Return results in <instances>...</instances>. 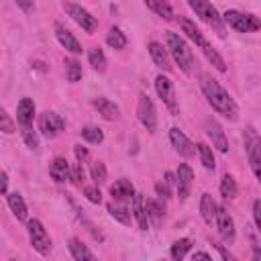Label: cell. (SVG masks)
I'll return each instance as SVG.
<instances>
[{
	"label": "cell",
	"instance_id": "obj_1",
	"mask_svg": "<svg viewBox=\"0 0 261 261\" xmlns=\"http://www.w3.org/2000/svg\"><path fill=\"white\" fill-rule=\"evenodd\" d=\"M200 86H202V92L204 96L208 98V104L222 116H226L228 120H237V104L234 100L230 98V94L214 80L210 77L208 73H200Z\"/></svg>",
	"mask_w": 261,
	"mask_h": 261
},
{
	"label": "cell",
	"instance_id": "obj_2",
	"mask_svg": "<svg viewBox=\"0 0 261 261\" xmlns=\"http://www.w3.org/2000/svg\"><path fill=\"white\" fill-rule=\"evenodd\" d=\"M165 41H167V49H169L173 61L179 65V69L184 73H190L192 65H194V55H192V49L188 47V43L177 33H171V31L165 33Z\"/></svg>",
	"mask_w": 261,
	"mask_h": 261
},
{
	"label": "cell",
	"instance_id": "obj_3",
	"mask_svg": "<svg viewBox=\"0 0 261 261\" xmlns=\"http://www.w3.org/2000/svg\"><path fill=\"white\" fill-rule=\"evenodd\" d=\"M188 4H190V8L196 12V16H200V20H204L208 27H212L220 37L226 35L222 16H220L218 10L212 6V2H208V0H188Z\"/></svg>",
	"mask_w": 261,
	"mask_h": 261
},
{
	"label": "cell",
	"instance_id": "obj_4",
	"mask_svg": "<svg viewBox=\"0 0 261 261\" xmlns=\"http://www.w3.org/2000/svg\"><path fill=\"white\" fill-rule=\"evenodd\" d=\"M222 22H226L230 29H234L239 33H255L261 27V20L255 14H247V12H239V10H226L222 14Z\"/></svg>",
	"mask_w": 261,
	"mask_h": 261
},
{
	"label": "cell",
	"instance_id": "obj_5",
	"mask_svg": "<svg viewBox=\"0 0 261 261\" xmlns=\"http://www.w3.org/2000/svg\"><path fill=\"white\" fill-rule=\"evenodd\" d=\"M27 230H29V239H31L33 249H35L39 255H49L53 243H51V237L47 234L43 222L37 220V218H33V220L27 222Z\"/></svg>",
	"mask_w": 261,
	"mask_h": 261
},
{
	"label": "cell",
	"instance_id": "obj_6",
	"mask_svg": "<svg viewBox=\"0 0 261 261\" xmlns=\"http://www.w3.org/2000/svg\"><path fill=\"white\" fill-rule=\"evenodd\" d=\"M137 116H139V122H141L149 133H155V128H157V112H155L153 100H151L147 94H141V96H139Z\"/></svg>",
	"mask_w": 261,
	"mask_h": 261
},
{
	"label": "cell",
	"instance_id": "obj_7",
	"mask_svg": "<svg viewBox=\"0 0 261 261\" xmlns=\"http://www.w3.org/2000/svg\"><path fill=\"white\" fill-rule=\"evenodd\" d=\"M155 90H157V96L161 98V102L169 108V112L175 116L177 112H179V108H177V100H175V90H173V84H171V80L167 77V75H157L155 77Z\"/></svg>",
	"mask_w": 261,
	"mask_h": 261
},
{
	"label": "cell",
	"instance_id": "obj_8",
	"mask_svg": "<svg viewBox=\"0 0 261 261\" xmlns=\"http://www.w3.org/2000/svg\"><path fill=\"white\" fill-rule=\"evenodd\" d=\"M63 128H65V120H63L57 112H53V110H45V112L39 116V130H41L47 139L57 137Z\"/></svg>",
	"mask_w": 261,
	"mask_h": 261
},
{
	"label": "cell",
	"instance_id": "obj_9",
	"mask_svg": "<svg viewBox=\"0 0 261 261\" xmlns=\"http://www.w3.org/2000/svg\"><path fill=\"white\" fill-rule=\"evenodd\" d=\"M65 10H67V14H69L86 33H94V31L98 29L96 16H92L84 6H80V4H65Z\"/></svg>",
	"mask_w": 261,
	"mask_h": 261
},
{
	"label": "cell",
	"instance_id": "obj_10",
	"mask_svg": "<svg viewBox=\"0 0 261 261\" xmlns=\"http://www.w3.org/2000/svg\"><path fill=\"white\" fill-rule=\"evenodd\" d=\"M192 181H194V171L188 163H179L175 171V186H177V198L186 200L192 192Z\"/></svg>",
	"mask_w": 261,
	"mask_h": 261
},
{
	"label": "cell",
	"instance_id": "obj_11",
	"mask_svg": "<svg viewBox=\"0 0 261 261\" xmlns=\"http://www.w3.org/2000/svg\"><path fill=\"white\" fill-rule=\"evenodd\" d=\"M204 128H206L208 139L212 141V147H216L220 153H228V141H226V135H224L222 126L214 118H206Z\"/></svg>",
	"mask_w": 261,
	"mask_h": 261
},
{
	"label": "cell",
	"instance_id": "obj_12",
	"mask_svg": "<svg viewBox=\"0 0 261 261\" xmlns=\"http://www.w3.org/2000/svg\"><path fill=\"white\" fill-rule=\"evenodd\" d=\"M169 141H171V145H173V149L179 157H192L196 153V145L175 126L169 130Z\"/></svg>",
	"mask_w": 261,
	"mask_h": 261
},
{
	"label": "cell",
	"instance_id": "obj_13",
	"mask_svg": "<svg viewBox=\"0 0 261 261\" xmlns=\"http://www.w3.org/2000/svg\"><path fill=\"white\" fill-rule=\"evenodd\" d=\"M216 226H218L222 241H226V243L234 241V220L224 206H218V210H216Z\"/></svg>",
	"mask_w": 261,
	"mask_h": 261
},
{
	"label": "cell",
	"instance_id": "obj_14",
	"mask_svg": "<svg viewBox=\"0 0 261 261\" xmlns=\"http://www.w3.org/2000/svg\"><path fill=\"white\" fill-rule=\"evenodd\" d=\"M55 37H57V41L69 51V53H82V45H80V41L73 37V33L69 31V29H65L61 22H55Z\"/></svg>",
	"mask_w": 261,
	"mask_h": 261
},
{
	"label": "cell",
	"instance_id": "obj_15",
	"mask_svg": "<svg viewBox=\"0 0 261 261\" xmlns=\"http://www.w3.org/2000/svg\"><path fill=\"white\" fill-rule=\"evenodd\" d=\"M33 118H35V102L31 98H20L18 106H16V122L20 128L24 126H33Z\"/></svg>",
	"mask_w": 261,
	"mask_h": 261
},
{
	"label": "cell",
	"instance_id": "obj_16",
	"mask_svg": "<svg viewBox=\"0 0 261 261\" xmlns=\"http://www.w3.org/2000/svg\"><path fill=\"white\" fill-rule=\"evenodd\" d=\"M147 49H149V55H151V59L155 61V65H157V67H161V69H165V71H169V69H171L169 53H167V49H165L161 43L151 41V43L147 45Z\"/></svg>",
	"mask_w": 261,
	"mask_h": 261
},
{
	"label": "cell",
	"instance_id": "obj_17",
	"mask_svg": "<svg viewBox=\"0 0 261 261\" xmlns=\"http://www.w3.org/2000/svg\"><path fill=\"white\" fill-rule=\"evenodd\" d=\"M92 106H94V108L98 110V114H100L102 118H106V120H114V118H118V116H120L118 106H116L112 100L104 98V96L94 98V100H92Z\"/></svg>",
	"mask_w": 261,
	"mask_h": 261
},
{
	"label": "cell",
	"instance_id": "obj_18",
	"mask_svg": "<svg viewBox=\"0 0 261 261\" xmlns=\"http://www.w3.org/2000/svg\"><path fill=\"white\" fill-rule=\"evenodd\" d=\"M179 27H181V31L186 33V37L190 39V41H194L200 49L204 47V45H208V41H206V37H204V33L196 27V22H192L190 18H186V16H181L179 18Z\"/></svg>",
	"mask_w": 261,
	"mask_h": 261
},
{
	"label": "cell",
	"instance_id": "obj_19",
	"mask_svg": "<svg viewBox=\"0 0 261 261\" xmlns=\"http://www.w3.org/2000/svg\"><path fill=\"white\" fill-rule=\"evenodd\" d=\"M143 206H145V214H147V220H151L155 226H159L165 218V208L159 200H153V198H147L143 200Z\"/></svg>",
	"mask_w": 261,
	"mask_h": 261
},
{
	"label": "cell",
	"instance_id": "obj_20",
	"mask_svg": "<svg viewBox=\"0 0 261 261\" xmlns=\"http://www.w3.org/2000/svg\"><path fill=\"white\" fill-rule=\"evenodd\" d=\"M69 163H67V159L65 157H55L53 159V163H51V167H49V173H51V177L57 181V184H63V181H67L69 179Z\"/></svg>",
	"mask_w": 261,
	"mask_h": 261
},
{
	"label": "cell",
	"instance_id": "obj_21",
	"mask_svg": "<svg viewBox=\"0 0 261 261\" xmlns=\"http://www.w3.org/2000/svg\"><path fill=\"white\" fill-rule=\"evenodd\" d=\"M133 194H135V186L128 181V179H116L112 186H110V196H112V200H126V198H133Z\"/></svg>",
	"mask_w": 261,
	"mask_h": 261
},
{
	"label": "cell",
	"instance_id": "obj_22",
	"mask_svg": "<svg viewBox=\"0 0 261 261\" xmlns=\"http://www.w3.org/2000/svg\"><path fill=\"white\" fill-rule=\"evenodd\" d=\"M216 210H218V206L212 200V196L210 194H202V198H200V214H202L206 224H214L216 222Z\"/></svg>",
	"mask_w": 261,
	"mask_h": 261
},
{
	"label": "cell",
	"instance_id": "obj_23",
	"mask_svg": "<svg viewBox=\"0 0 261 261\" xmlns=\"http://www.w3.org/2000/svg\"><path fill=\"white\" fill-rule=\"evenodd\" d=\"M8 206H10L12 214L16 216V220H22V222L27 220L29 210H27V204H24V200H22V196L18 192H10L8 194Z\"/></svg>",
	"mask_w": 261,
	"mask_h": 261
},
{
	"label": "cell",
	"instance_id": "obj_24",
	"mask_svg": "<svg viewBox=\"0 0 261 261\" xmlns=\"http://www.w3.org/2000/svg\"><path fill=\"white\" fill-rule=\"evenodd\" d=\"M143 196L141 194H133V216L139 224L141 230H147L149 228V220H147V214H145V206H143Z\"/></svg>",
	"mask_w": 261,
	"mask_h": 261
},
{
	"label": "cell",
	"instance_id": "obj_25",
	"mask_svg": "<svg viewBox=\"0 0 261 261\" xmlns=\"http://www.w3.org/2000/svg\"><path fill=\"white\" fill-rule=\"evenodd\" d=\"M67 249H69V253H71V257L75 261H92L94 259V253L80 239H71L69 245H67Z\"/></svg>",
	"mask_w": 261,
	"mask_h": 261
},
{
	"label": "cell",
	"instance_id": "obj_26",
	"mask_svg": "<svg viewBox=\"0 0 261 261\" xmlns=\"http://www.w3.org/2000/svg\"><path fill=\"white\" fill-rule=\"evenodd\" d=\"M145 4H147L157 16H161V18H165V20H171V18H173V8H171V4H169L167 0H145Z\"/></svg>",
	"mask_w": 261,
	"mask_h": 261
},
{
	"label": "cell",
	"instance_id": "obj_27",
	"mask_svg": "<svg viewBox=\"0 0 261 261\" xmlns=\"http://www.w3.org/2000/svg\"><path fill=\"white\" fill-rule=\"evenodd\" d=\"M247 153H249V163H251L255 177H261V141H255L247 149Z\"/></svg>",
	"mask_w": 261,
	"mask_h": 261
},
{
	"label": "cell",
	"instance_id": "obj_28",
	"mask_svg": "<svg viewBox=\"0 0 261 261\" xmlns=\"http://www.w3.org/2000/svg\"><path fill=\"white\" fill-rule=\"evenodd\" d=\"M237 192H239V188H237L234 177H232L230 173H224L222 179H220V196H222L224 200H232V198L237 196Z\"/></svg>",
	"mask_w": 261,
	"mask_h": 261
},
{
	"label": "cell",
	"instance_id": "obj_29",
	"mask_svg": "<svg viewBox=\"0 0 261 261\" xmlns=\"http://www.w3.org/2000/svg\"><path fill=\"white\" fill-rule=\"evenodd\" d=\"M88 61H90V65L96 69V71H106V55H104V51L100 49V47H92L90 51H88Z\"/></svg>",
	"mask_w": 261,
	"mask_h": 261
},
{
	"label": "cell",
	"instance_id": "obj_30",
	"mask_svg": "<svg viewBox=\"0 0 261 261\" xmlns=\"http://www.w3.org/2000/svg\"><path fill=\"white\" fill-rule=\"evenodd\" d=\"M106 43L112 47V49H124L126 47V35L118 29V27H112L106 35Z\"/></svg>",
	"mask_w": 261,
	"mask_h": 261
},
{
	"label": "cell",
	"instance_id": "obj_31",
	"mask_svg": "<svg viewBox=\"0 0 261 261\" xmlns=\"http://www.w3.org/2000/svg\"><path fill=\"white\" fill-rule=\"evenodd\" d=\"M196 149H198V155H200V161H202V165H204L206 169L214 171V167H216V161H214L212 149H210L206 143H198V145H196Z\"/></svg>",
	"mask_w": 261,
	"mask_h": 261
},
{
	"label": "cell",
	"instance_id": "obj_32",
	"mask_svg": "<svg viewBox=\"0 0 261 261\" xmlns=\"http://www.w3.org/2000/svg\"><path fill=\"white\" fill-rule=\"evenodd\" d=\"M108 212L120 224H130V212H128L126 206H122V204H108Z\"/></svg>",
	"mask_w": 261,
	"mask_h": 261
},
{
	"label": "cell",
	"instance_id": "obj_33",
	"mask_svg": "<svg viewBox=\"0 0 261 261\" xmlns=\"http://www.w3.org/2000/svg\"><path fill=\"white\" fill-rule=\"evenodd\" d=\"M190 249H192V241H190V239H179V241H175V243L171 245L169 255H171V259L179 261V259L186 257V253H188Z\"/></svg>",
	"mask_w": 261,
	"mask_h": 261
},
{
	"label": "cell",
	"instance_id": "obj_34",
	"mask_svg": "<svg viewBox=\"0 0 261 261\" xmlns=\"http://www.w3.org/2000/svg\"><path fill=\"white\" fill-rule=\"evenodd\" d=\"M65 77L71 84L80 82L82 80V63L75 59H65Z\"/></svg>",
	"mask_w": 261,
	"mask_h": 261
},
{
	"label": "cell",
	"instance_id": "obj_35",
	"mask_svg": "<svg viewBox=\"0 0 261 261\" xmlns=\"http://www.w3.org/2000/svg\"><path fill=\"white\" fill-rule=\"evenodd\" d=\"M82 139H86V141L92 143V145H100V143L104 141V133H102V128L88 124V126L82 128Z\"/></svg>",
	"mask_w": 261,
	"mask_h": 261
},
{
	"label": "cell",
	"instance_id": "obj_36",
	"mask_svg": "<svg viewBox=\"0 0 261 261\" xmlns=\"http://www.w3.org/2000/svg\"><path fill=\"white\" fill-rule=\"evenodd\" d=\"M90 175H92V179H94L96 186L104 184L106 181V165L102 161H94L92 167H90Z\"/></svg>",
	"mask_w": 261,
	"mask_h": 261
},
{
	"label": "cell",
	"instance_id": "obj_37",
	"mask_svg": "<svg viewBox=\"0 0 261 261\" xmlns=\"http://www.w3.org/2000/svg\"><path fill=\"white\" fill-rule=\"evenodd\" d=\"M0 130L6 135H12L16 130V122L12 120V116L4 108H0Z\"/></svg>",
	"mask_w": 261,
	"mask_h": 261
},
{
	"label": "cell",
	"instance_id": "obj_38",
	"mask_svg": "<svg viewBox=\"0 0 261 261\" xmlns=\"http://www.w3.org/2000/svg\"><path fill=\"white\" fill-rule=\"evenodd\" d=\"M20 135H22V139H24V143H27L29 149H37L39 147V137H37V130L33 126L20 128Z\"/></svg>",
	"mask_w": 261,
	"mask_h": 261
},
{
	"label": "cell",
	"instance_id": "obj_39",
	"mask_svg": "<svg viewBox=\"0 0 261 261\" xmlns=\"http://www.w3.org/2000/svg\"><path fill=\"white\" fill-rule=\"evenodd\" d=\"M69 179H71L75 186H82V181H84V167H82V161L73 163V167H71V171H69Z\"/></svg>",
	"mask_w": 261,
	"mask_h": 261
},
{
	"label": "cell",
	"instance_id": "obj_40",
	"mask_svg": "<svg viewBox=\"0 0 261 261\" xmlns=\"http://www.w3.org/2000/svg\"><path fill=\"white\" fill-rule=\"evenodd\" d=\"M84 194H86V198H88L92 204H100V202H102V194H100V190H98L96 186L84 188Z\"/></svg>",
	"mask_w": 261,
	"mask_h": 261
},
{
	"label": "cell",
	"instance_id": "obj_41",
	"mask_svg": "<svg viewBox=\"0 0 261 261\" xmlns=\"http://www.w3.org/2000/svg\"><path fill=\"white\" fill-rule=\"evenodd\" d=\"M155 190H157V194L161 196V198H169V194H171V186L163 179V181H159L157 186H155Z\"/></svg>",
	"mask_w": 261,
	"mask_h": 261
},
{
	"label": "cell",
	"instance_id": "obj_42",
	"mask_svg": "<svg viewBox=\"0 0 261 261\" xmlns=\"http://www.w3.org/2000/svg\"><path fill=\"white\" fill-rule=\"evenodd\" d=\"M253 218H255V226L261 228V202L259 200L253 202Z\"/></svg>",
	"mask_w": 261,
	"mask_h": 261
},
{
	"label": "cell",
	"instance_id": "obj_43",
	"mask_svg": "<svg viewBox=\"0 0 261 261\" xmlns=\"http://www.w3.org/2000/svg\"><path fill=\"white\" fill-rule=\"evenodd\" d=\"M14 2H16V6L22 12H33V8H35V2L33 0H14Z\"/></svg>",
	"mask_w": 261,
	"mask_h": 261
},
{
	"label": "cell",
	"instance_id": "obj_44",
	"mask_svg": "<svg viewBox=\"0 0 261 261\" xmlns=\"http://www.w3.org/2000/svg\"><path fill=\"white\" fill-rule=\"evenodd\" d=\"M6 190H8V175L6 171L0 169V194H6Z\"/></svg>",
	"mask_w": 261,
	"mask_h": 261
},
{
	"label": "cell",
	"instance_id": "obj_45",
	"mask_svg": "<svg viewBox=\"0 0 261 261\" xmlns=\"http://www.w3.org/2000/svg\"><path fill=\"white\" fill-rule=\"evenodd\" d=\"M75 157H77V161H84L88 157V151L82 145H75Z\"/></svg>",
	"mask_w": 261,
	"mask_h": 261
},
{
	"label": "cell",
	"instance_id": "obj_46",
	"mask_svg": "<svg viewBox=\"0 0 261 261\" xmlns=\"http://www.w3.org/2000/svg\"><path fill=\"white\" fill-rule=\"evenodd\" d=\"M192 259H194V261H196V259H206V261H210L212 257H210L208 253H204V251H196V253L192 255Z\"/></svg>",
	"mask_w": 261,
	"mask_h": 261
},
{
	"label": "cell",
	"instance_id": "obj_47",
	"mask_svg": "<svg viewBox=\"0 0 261 261\" xmlns=\"http://www.w3.org/2000/svg\"><path fill=\"white\" fill-rule=\"evenodd\" d=\"M214 247H216V249L220 251V255H222V259H234V257H232V255H230L228 251H224V249H222V245H214Z\"/></svg>",
	"mask_w": 261,
	"mask_h": 261
}]
</instances>
